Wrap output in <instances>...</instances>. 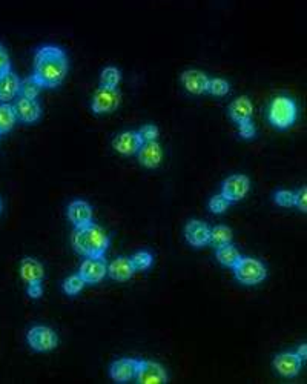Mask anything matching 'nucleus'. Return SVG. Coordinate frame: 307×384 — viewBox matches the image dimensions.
<instances>
[{"mask_svg": "<svg viewBox=\"0 0 307 384\" xmlns=\"http://www.w3.org/2000/svg\"><path fill=\"white\" fill-rule=\"evenodd\" d=\"M40 93H42L40 85H38V83L31 75L21 82V91H19V95H21V97L37 100Z\"/></svg>", "mask_w": 307, "mask_h": 384, "instance_id": "26", "label": "nucleus"}, {"mask_svg": "<svg viewBox=\"0 0 307 384\" xmlns=\"http://www.w3.org/2000/svg\"><path fill=\"white\" fill-rule=\"evenodd\" d=\"M298 117V106L295 100L287 95H277L272 99L267 110V120L275 130L286 131L295 125Z\"/></svg>", "mask_w": 307, "mask_h": 384, "instance_id": "3", "label": "nucleus"}, {"mask_svg": "<svg viewBox=\"0 0 307 384\" xmlns=\"http://www.w3.org/2000/svg\"><path fill=\"white\" fill-rule=\"evenodd\" d=\"M21 278L25 283H42L45 278V267L40 261L31 257H25L21 261V269H19Z\"/></svg>", "mask_w": 307, "mask_h": 384, "instance_id": "20", "label": "nucleus"}, {"mask_svg": "<svg viewBox=\"0 0 307 384\" xmlns=\"http://www.w3.org/2000/svg\"><path fill=\"white\" fill-rule=\"evenodd\" d=\"M272 364L273 369L277 370V374L283 376V379H295L303 369V360L295 352H283V354H278L273 358Z\"/></svg>", "mask_w": 307, "mask_h": 384, "instance_id": "11", "label": "nucleus"}, {"mask_svg": "<svg viewBox=\"0 0 307 384\" xmlns=\"http://www.w3.org/2000/svg\"><path fill=\"white\" fill-rule=\"evenodd\" d=\"M0 213H2V200H0Z\"/></svg>", "mask_w": 307, "mask_h": 384, "instance_id": "38", "label": "nucleus"}, {"mask_svg": "<svg viewBox=\"0 0 307 384\" xmlns=\"http://www.w3.org/2000/svg\"><path fill=\"white\" fill-rule=\"evenodd\" d=\"M238 134L241 139L245 140H252L257 136V128H255L252 119L251 120H245L238 123Z\"/></svg>", "mask_w": 307, "mask_h": 384, "instance_id": "32", "label": "nucleus"}, {"mask_svg": "<svg viewBox=\"0 0 307 384\" xmlns=\"http://www.w3.org/2000/svg\"><path fill=\"white\" fill-rule=\"evenodd\" d=\"M85 286H86V283L83 281V278L80 277L79 274H74V275H71V277H68L62 285L63 292H65L66 296H69V297L77 296V293L83 291V287H85Z\"/></svg>", "mask_w": 307, "mask_h": 384, "instance_id": "28", "label": "nucleus"}, {"mask_svg": "<svg viewBox=\"0 0 307 384\" xmlns=\"http://www.w3.org/2000/svg\"><path fill=\"white\" fill-rule=\"evenodd\" d=\"M138 134L142 136L143 142H156V140H158L160 131L156 125L148 123V125H143L142 128H140Z\"/></svg>", "mask_w": 307, "mask_h": 384, "instance_id": "33", "label": "nucleus"}, {"mask_svg": "<svg viewBox=\"0 0 307 384\" xmlns=\"http://www.w3.org/2000/svg\"><path fill=\"white\" fill-rule=\"evenodd\" d=\"M27 341L36 352H51L59 346V335L48 326H34L28 331Z\"/></svg>", "mask_w": 307, "mask_h": 384, "instance_id": "6", "label": "nucleus"}, {"mask_svg": "<svg viewBox=\"0 0 307 384\" xmlns=\"http://www.w3.org/2000/svg\"><path fill=\"white\" fill-rule=\"evenodd\" d=\"M68 219L74 228H83L94 223L93 206L85 200H74L68 206Z\"/></svg>", "mask_w": 307, "mask_h": 384, "instance_id": "15", "label": "nucleus"}, {"mask_svg": "<svg viewBox=\"0 0 307 384\" xmlns=\"http://www.w3.org/2000/svg\"><path fill=\"white\" fill-rule=\"evenodd\" d=\"M142 145H143V139L138 134V131H123L120 132L119 136H115L112 140L114 151L125 157L136 156L138 149L142 148Z\"/></svg>", "mask_w": 307, "mask_h": 384, "instance_id": "13", "label": "nucleus"}, {"mask_svg": "<svg viewBox=\"0 0 307 384\" xmlns=\"http://www.w3.org/2000/svg\"><path fill=\"white\" fill-rule=\"evenodd\" d=\"M86 285H99L108 275V261L105 255H97V257H86L82 261L79 272Z\"/></svg>", "mask_w": 307, "mask_h": 384, "instance_id": "7", "label": "nucleus"}, {"mask_svg": "<svg viewBox=\"0 0 307 384\" xmlns=\"http://www.w3.org/2000/svg\"><path fill=\"white\" fill-rule=\"evenodd\" d=\"M8 71H11L10 56H8V53H6V49L3 48V45H0V75H3Z\"/></svg>", "mask_w": 307, "mask_h": 384, "instance_id": "34", "label": "nucleus"}, {"mask_svg": "<svg viewBox=\"0 0 307 384\" xmlns=\"http://www.w3.org/2000/svg\"><path fill=\"white\" fill-rule=\"evenodd\" d=\"M232 239H234L232 229L225 226V225H219V226H215L214 229H210L209 243H212L215 248L223 246V245H229V243H232Z\"/></svg>", "mask_w": 307, "mask_h": 384, "instance_id": "24", "label": "nucleus"}, {"mask_svg": "<svg viewBox=\"0 0 307 384\" xmlns=\"http://www.w3.org/2000/svg\"><path fill=\"white\" fill-rule=\"evenodd\" d=\"M215 257L221 266L232 269L236 265V261L241 259V254L232 243H229V245H223L215 249Z\"/></svg>", "mask_w": 307, "mask_h": 384, "instance_id": "22", "label": "nucleus"}, {"mask_svg": "<svg viewBox=\"0 0 307 384\" xmlns=\"http://www.w3.org/2000/svg\"><path fill=\"white\" fill-rule=\"evenodd\" d=\"M183 88L192 95H203L208 93L209 77L200 69H186L180 75Z\"/></svg>", "mask_w": 307, "mask_h": 384, "instance_id": "14", "label": "nucleus"}, {"mask_svg": "<svg viewBox=\"0 0 307 384\" xmlns=\"http://www.w3.org/2000/svg\"><path fill=\"white\" fill-rule=\"evenodd\" d=\"M121 101V93L119 88H105L100 86L95 89L91 101V110L94 114L103 115V114H111L117 111Z\"/></svg>", "mask_w": 307, "mask_h": 384, "instance_id": "5", "label": "nucleus"}, {"mask_svg": "<svg viewBox=\"0 0 307 384\" xmlns=\"http://www.w3.org/2000/svg\"><path fill=\"white\" fill-rule=\"evenodd\" d=\"M229 93H230V85L228 80L221 79V77H214V79H209L208 94L214 95V97H226Z\"/></svg>", "mask_w": 307, "mask_h": 384, "instance_id": "27", "label": "nucleus"}, {"mask_svg": "<svg viewBox=\"0 0 307 384\" xmlns=\"http://www.w3.org/2000/svg\"><path fill=\"white\" fill-rule=\"evenodd\" d=\"M17 123L14 108L11 104H0V136L10 132Z\"/></svg>", "mask_w": 307, "mask_h": 384, "instance_id": "23", "label": "nucleus"}, {"mask_svg": "<svg viewBox=\"0 0 307 384\" xmlns=\"http://www.w3.org/2000/svg\"><path fill=\"white\" fill-rule=\"evenodd\" d=\"M295 208H298L302 213H307V188H302L297 192V204Z\"/></svg>", "mask_w": 307, "mask_h": 384, "instance_id": "35", "label": "nucleus"}, {"mask_svg": "<svg viewBox=\"0 0 307 384\" xmlns=\"http://www.w3.org/2000/svg\"><path fill=\"white\" fill-rule=\"evenodd\" d=\"M229 117L234 123H241L245 120H251L254 115V104L252 100L247 97V95H240L235 100L230 101V105L228 108Z\"/></svg>", "mask_w": 307, "mask_h": 384, "instance_id": "18", "label": "nucleus"}, {"mask_svg": "<svg viewBox=\"0 0 307 384\" xmlns=\"http://www.w3.org/2000/svg\"><path fill=\"white\" fill-rule=\"evenodd\" d=\"M229 206L230 203L221 194H217L209 200V211L212 214H225Z\"/></svg>", "mask_w": 307, "mask_h": 384, "instance_id": "31", "label": "nucleus"}, {"mask_svg": "<svg viewBox=\"0 0 307 384\" xmlns=\"http://www.w3.org/2000/svg\"><path fill=\"white\" fill-rule=\"evenodd\" d=\"M251 191V178L245 174L229 176L221 184V195L229 203H236L245 198Z\"/></svg>", "mask_w": 307, "mask_h": 384, "instance_id": "8", "label": "nucleus"}, {"mask_svg": "<svg viewBox=\"0 0 307 384\" xmlns=\"http://www.w3.org/2000/svg\"><path fill=\"white\" fill-rule=\"evenodd\" d=\"M234 275L238 283L245 286L260 285L267 278V269L260 260L252 257H243L232 267Z\"/></svg>", "mask_w": 307, "mask_h": 384, "instance_id": "4", "label": "nucleus"}, {"mask_svg": "<svg viewBox=\"0 0 307 384\" xmlns=\"http://www.w3.org/2000/svg\"><path fill=\"white\" fill-rule=\"evenodd\" d=\"M131 261L136 271H146V269H149L152 266L154 257L149 251H137L131 257Z\"/></svg>", "mask_w": 307, "mask_h": 384, "instance_id": "30", "label": "nucleus"}, {"mask_svg": "<svg viewBox=\"0 0 307 384\" xmlns=\"http://www.w3.org/2000/svg\"><path fill=\"white\" fill-rule=\"evenodd\" d=\"M21 79L12 71L0 75V104H11L19 97L21 91Z\"/></svg>", "mask_w": 307, "mask_h": 384, "instance_id": "19", "label": "nucleus"}, {"mask_svg": "<svg viewBox=\"0 0 307 384\" xmlns=\"http://www.w3.org/2000/svg\"><path fill=\"white\" fill-rule=\"evenodd\" d=\"M184 237L191 246L203 248L209 245L210 240V228L200 220H191L184 228Z\"/></svg>", "mask_w": 307, "mask_h": 384, "instance_id": "16", "label": "nucleus"}, {"mask_svg": "<svg viewBox=\"0 0 307 384\" xmlns=\"http://www.w3.org/2000/svg\"><path fill=\"white\" fill-rule=\"evenodd\" d=\"M69 71V60L65 51L56 45H45L34 54L31 77L42 89L59 88L65 82Z\"/></svg>", "mask_w": 307, "mask_h": 384, "instance_id": "1", "label": "nucleus"}, {"mask_svg": "<svg viewBox=\"0 0 307 384\" xmlns=\"http://www.w3.org/2000/svg\"><path fill=\"white\" fill-rule=\"evenodd\" d=\"M27 293L29 298L33 300H38L43 296V286L42 283H29L27 285Z\"/></svg>", "mask_w": 307, "mask_h": 384, "instance_id": "36", "label": "nucleus"}, {"mask_svg": "<svg viewBox=\"0 0 307 384\" xmlns=\"http://www.w3.org/2000/svg\"><path fill=\"white\" fill-rule=\"evenodd\" d=\"M137 271L132 266L131 259L119 257L108 265V275L115 281H127Z\"/></svg>", "mask_w": 307, "mask_h": 384, "instance_id": "21", "label": "nucleus"}, {"mask_svg": "<svg viewBox=\"0 0 307 384\" xmlns=\"http://www.w3.org/2000/svg\"><path fill=\"white\" fill-rule=\"evenodd\" d=\"M140 361L137 358H120L114 361L110 368V376L115 383H130L131 380H136V375L138 372Z\"/></svg>", "mask_w": 307, "mask_h": 384, "instance_id": "12", "label": "nucleus"}, {"mask_svg": "<svg viewBox=\"0 0 307 384\" xmlns=\"http://www.w3.org/2000/svg\"><path fill=\"white\" fill-rule=\"evenodd\" d=\"M12 108H14L17 120L25 125H34L42 117V106L38 100L25 99L19 95Z\"/></svg>", "mask_w": 307, "mask_h": 384, "instance_id": "10", "label": "nucleus"}, {"mask_svg": "<svg viewBox=\"0 0 307 384\" xmlns=\"http://www.w3.org/2000/svg\"><path fill=\"white\" fill-rule=\"evenodd\" d=\"M138 384H166L169 380L168 372L160 363L142 360L136 375Z\"/></svg>", "mask_w": 307, "mask_h": 384, "instance_id": "9", "label": "nucleus"}, {"mask_svg": "<svg viewBox=\"0 0 307 384\" xmlns=\"http://www.w3.org/2000/svg\"><path fill=\"white\" fill-rule=\"evenodd\" d=\"M121 82V73L119 68L106 67L100 73V86L105 88H117Z\"/></svg>", "mask_w": 307, "mask_h": 384, "instance_id": "25", "label": "nucleus"}, {"mask_svg": "<svg viewBox=\"0 0 307 384\" xmlns=\"http://www.w3.org/2000/svg\"><path fill=\"white\" fill-rule=\"evenodd\" d=\"M273 202L281 208H295L297 204V192L281 189L277 191L273 195Z\"/></svg>", "mask_w": 307, "mask_h": 384, "instance_id": "29", "label": "nucleus"}, {"mask_svg": "<svg viewBox=\"0 0 307 384\" xmlns=\"http://www.w3.org/2000/svg\"><path fill=\"white\" fill-rule=\"evenodd\" d=\"M295 354L302 358V360L304 361L306 358H307V346H306V343H303L302 346H298V349H297V352Z\"/></svg>", "mask_w": 307, "mask_h": 384, "instance_id": "37", "label": "nucleus"}, {"mask_svg": "<svg viewBox=\"0 0 307 384\" xmlns=\"http://www.w3.org/2000/svg\"><path fill=\"white\" fill-rule=\"evenodd\" d=\"M110 235H108L103 229L91 223V225L75 228L71 245L77 254L83 255V257H97V255H105V252L110 248Z\"/></svg>", "mask_w": 307, "mask_h": 384, "instance_id": "2", "label": "nucleus"}, {"mask_svg": "<svg viewBox=\"0 0 307 384\" xmlns=\"http://www.w3.org/2000/svg\"><path fill=\"white\" fill-rule=\"evenodd\" d=\"M138 162L146 169H156L162 165L163 160V149L157 140L156 142H143L142 148L137 152Z\"/></svg>", "mask_w": 307, "mask_h": 384, "instance_id": "17", "label": "nucleus"}]
</instances>
